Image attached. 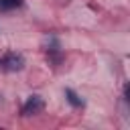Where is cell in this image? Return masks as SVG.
<instances>
[{"mask_svg":"<svg viewBox=\"0 0 130 130\" xmlns=\"http://www.w3.org/2000/svg\"><path fill=\"white\" fill-rule=\"evenodd\" d=\"M45 108V102H43V98L41 95H30L26 102H24V106H22V116H32V114H39L41 110Z\"/></svg>","mask_w":130,"mask_h":130,"instance_id":"cell-2","label":"cell"},{"mask_svg":"<svg viewBox=\"0 0 130 130\" xmlns=\"http://www.w3.org/2000/svg\"><path fill=\"white\" fill-rule=\"evenodd\" d=\"M0 100H2V95H0Z\"/></svg>","mask_w":130,"mask_h":130,"instance_id":"cell-5","label":"cell"},{"mask_svg":"<svg viewBox=\"0 0 130 130\" xmlns=\"http://www.w3.org/2000/svg\"><path fill=\"white\" fill-rule=\"evenodd\" d=\"M20 4H22V0H0L2 10H12V8H18Z\"/></svg>","mask_w":130,"mask_h":130,"instance_id":"cell-4","label":"cell"},{"mask_svg":"<svg viewBox=\"0 0 130 130\" xmlns=\"http://www.w3.org/2000/svg\"><path fill=\"white\" fill-rule=\"evenodd\" d=\"M65 95H67V100H69V104L71 106H75V108H79V106H83V102H81V98L73 91V89H65Z\"/></svg>","mask_w":130,"mask_h":130,"instance_id":"cell-3","label":"cell"},{"mask_svg":"<svg viewBox=\"0 0 130 130\" xmlns=\"http://www.w3.org/2000/svg\"><path fill=\"white\" fill-rule=\"evenodd\" d=\"M24 67V57L16 51H6L0 55V71H6V73H14V71H20Z\"/></svg>","mask_w":130,"mask_h":130,"instance_id":"cell-1","label":"cell"}]
</instances>
